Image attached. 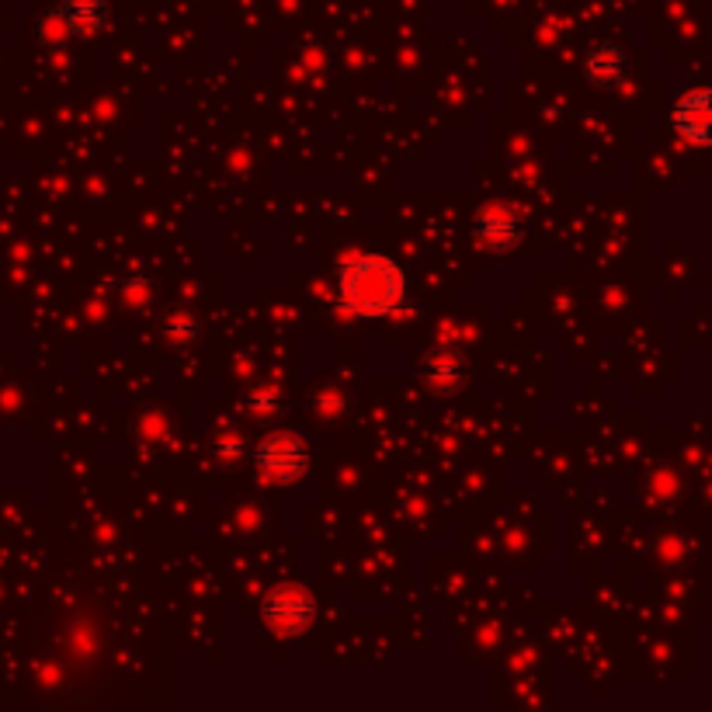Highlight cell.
<instances>
[{"instance_id": "10", "label": "cell", "mask_w": 712, "mask_h": 712, "mask_svg": "<svg viewBox=\"0 0 712 712\" xmlns=\"http://www.w3.org/2000/svg\"><path fill=\"white\" fill-rule=\"evenodd\" d=\"M160 334H164V341L174 344V348H185V344L195 341L198 324H195L192 313H174V316H168V324H164V331H160Z\"/></svg>"}, {"instance_id": "16", "label": "cell", "mask_w": 712, "mask_h": 712, "mask_svg": "<svg viewBox=\"0 0 712 712\" xmlns=\"http://www.w3.org/2000/svg\"><path fill=\"white\" fill-rule=\"evenodd\" d=\"M337 403H341V397H337V393H327V397L316 400V410H320V413H324V410H327V413H337V410H341Z\"/></svg>"}, {"instance_id": "5", "label": "cell", "mask_w": 712, "mask_h": 712, "mask_svg": "<svg viewBox=\"0 0 712 712\" xmlns=\"http://www.w3.org/2000/svg\"><path fill=\"white\" fill-rule=\"evenodd\" d=\"M671 126L684 147H705L709 143V90L695 87L678 98L671 111Z\"/></svg>"}, {"instance_id": "9", "label": "cell", "mask_w": 712, "mask_h": 712, "mask_svg": "<svg viewBox=\"0 0 712 712\" xmlns=\"http://www.w3.org/2000/svg\"><path fill=\"white\" fill-rule=\"evenodd\" d=\"M35 39H39L42 50L56 53V50H66V42L74 39V29H71V21L63 18V11L53 8V11H42L35 18Z\"/></svg>"}, {"instance_id": "15", "label": "cell", "mask_w": 712, "mask_h": 712, "mask_svg": "<svg viewBox=\"0 0 712 712\" xmlns=\"http://www.w3.org/2000/svg\"><path fill=\"white\" fill-rule=\"evenodd\" d=\"M140 431H143V439H164V431H168V421L164 418H153V413H147L143 418V424H140Z\"/></svg>"}, {"instance_id": "11", "label": "cell", "mask_w": 712, "mask_h": 712, "mask_svg": "<svg viewBox=\"0 0 712 712\" xmlns=\"http://www.w3.org/2000/svg\"><path fill=\"white\" fill-rule=\"evenodd\" d=\"M150 292H153V285H150V279L147 274H129V279L119 285V295H122V303L126 306H147L150 303Z\"/></svg>"}, {"instance_id": "4", "label": "cell", "mask_w": 712, "mask_h": 712, "mask_svg": "<svg viewBox=\"0 0 712 712\" xmlns=\"http://www.w3.org/2000/svg\"><path fill=\"white\" fill-rule=\"evenodd\" d=\"M473 234L476 240L490 247V250H511L518 240H521V219L511 205H484V209L476 213V223H473Z\"/></svg>"}, {"instance_id": "1", "label": "cell", "mask_w": 712, "mask_h": 712, "mask_svg": "<svg viewBox=\"0 0 712 712\" xmlns=\"http://www.w3.org/2000/svg\"><path fill=\"white\" fill-rule=\"evenodd\" d=\"M407 300L403 268L386 255H355L341 265L337 303L348 316H389Z\"/></svg>"}, {"instance_id": "3", "label": "cell", "mask_w": 712, "mask_h": 712, "mask_svg": "<svg viewBox=\"0 0 712 712\" xmlns=\"http://www.w3.org/2000/svg\"><path fill=\"white\" fill-rule=\"evenodd\" d=\"M255 466L268 476V479H295L303 476L310 466V449L300 434H289V431H274L265 434L261 445L255 449Z\"/></svg>"}, {"instance_id": "8", "label": "cell", "mask_w": 712, "mask_h": 712, "mask_svg": "<svg viewBox=\"0 0 712 712\" xmlns=\"http://www.w3.org/2000/svg\"><path fill=\"white\" fill-rule=\"evenodd\" d=\"M60 11L71 21L74 35H95L108 21V0H60Z\"/></svg>"}, {"instance_id": "2", "label": "cell", "mask_w": 712, "mask_h": 712, "mask_svg": "<svg viewBox=\"0 0 712 712\" xmlns=\"http://www.w3.org/2000/svg\"><path fill=\"white\" fill-rule=\"evenodd\" d=\"M261 615L274 636H303L316 618V602L303 584H279L265 598Z\"/></svg>"}, {"instance_id": "7", "label": "cell", "mask_w": 712, "mask_h": 712, "mask_svg": "<svg viewBox=\"0 0 712 712\" xmlns=\"http://www.w3.org/2000/svg\"><path fill=\"white\" fill-rule=\"evenodd\" d=\"M421 376L431 389H439V393H455V389L466 382L463 362H459L452 352H431L421 365Z\"/></svg>"}, {"instance_id": "12", "label": "cell", "mask_w": 712, "mask_h": 712, "mask_svg": "<svg viewBox=\"0 0 712 712\" xmlns=\"http://www.w3.org/2000/svg\"><path fill=\"white\" fill-rule=\"evenodd\" d=\"M247 407L255 418H268V413L279 410V386H258L255 393L247 397Z\"/></svg>"}, {"instance_id": "13", "label": "cell", "mask_w": 712, "mask_h": 712, "mask_svg": "<svg viewBox=\"0 0 712 712\" xmlns=\"http://www.w3.org/2000/svg\"><path fill=\"white\" fill-rule=\"evenodd\" d=\"M213 449H216V455L223 459V463H237V459L244 455V442L237 439L234 431H223Z\"/></svg>"}, {"instance_id": "14", "label": "cell", "mask_w": 712, "mask_h": 712, "mask_svg": "<svg viewBox=\"0 0 712 712\" xmlns=\"http://www.w3.org/2000/svg\"><path fill=\"white\" fill-rule=\"evenodd\" d=\"M300 66H303V74H324L327 71V53L324 50H306Z\"/></svg>"}, {"instance_id": "6", "label": "cell", "mask_w": 712, "mask_h": 712, "mask_svg": "<svg viewBox=\"0 0 712 712\" xmlns=\"http://www.w3.org/2000/svg\"><path fill=\"white\" fill-rule=\"evenodd\" d=\"M584 74L594 87H618L629 74V56L612 42H594L584 53Z\"/></svg>"}]
</instances>
